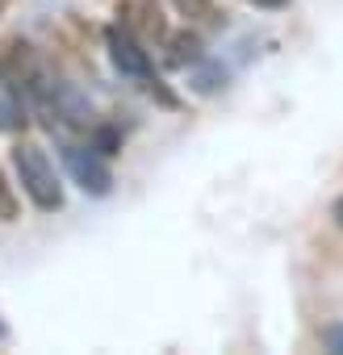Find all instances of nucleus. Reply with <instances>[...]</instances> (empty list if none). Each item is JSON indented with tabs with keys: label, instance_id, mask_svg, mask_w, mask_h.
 Segmentation results:
<instances>
[{
	"label": "nucleus",
	"instance_id": "f257e3e1",
	"mask_svg": "<svg viewBox=\"0 0 343 355\" xmlns=\"http://www.w3.org/2000/svg\"><path fill=\"white\" fill-rule=\"evenodd\" d=\"M34 109H38V117L47 121V130L55 134H63V138H84L92 125H97V113H92V105H88V96L76 88V84H67V80H59V76H47L42 80V88L34 92V101H30Z\"/></svg>",
	"mask_w": 343,
	"mask_h": 355
},
{
	"label": "nucleus",
	"instance_id": "f03ea898",
	"mask_svg": "<svg viewBox=\"0 0 343 355\" xmlns=\"http://www.w3.org/2000/svg\"><path fill=\"white\" fill-rule=\"evenodd\" d=\"M13 171H17L22 193H26L42 214L63 209V184H59V175H55V163H51V155H47L34 138H22V142L13 146Z\"/></svg>",
	"mask_w": 343,
	"mask_h": 355
},
{
	"label": "nucleus",
	"instance_id": "7ed1b4c3",
	"mask_svg": "<svg viewBox=\"0 0 343 355\" xmlns=\"http://www.w3.org/2000/svg\"><path fill=\"white\" fill-rule=\"evenodd\" d=\"M47 76H51V71H47L42 55H38L22 34L0 38V80H5L22 101H34V92L42 88Z\"/></svg>",
	"mask_w": 343,
	"mask_h": 355
},
{
	"label": "nucleus",
	"instance_id": "20e7f679",
	"mask_svg": "<svg viewBox=\"0 0 343 355\" xmlns=\"http://www.w3.org/2000/svg\"><path fill=\"white\" fill-rule=\"evenodd\" d=\"M59 155H63L67 175H72V180H76L88 197H109V193H113V171H109V159H105L101 150H92V146L80 142V138H63Z\"/></svg>",
	"mask_w": 343,
	"mask_h": 355
},
{
	"label": "nucleus",
	"instance_id": "39448f33",
	"mask_svg": "<svg viewBox=\"0 0 343 355\" xmlns=\"http://www.w3.org/2000/svg\"><path fill=\"white\" fill-rule=\"evenodd\" d=\"M105 46H109V59H113V67H117L122 76H130V80H147V76H155V63H151L147 42H142L138 34H130L122 21L105 30Z\"/></svg>",
	"mask_w": 343,
	"mask_h": 355
},
{
	"label": "nucleus",
	"instance_id": "423d86ee",
	"mask_svg": "<svg viewBox=\"0 0 343 355\" xmlns=\"http://www.w3.org/2000/svg\"><path fill=\"white\" fill-rule=\"evenodd\" d=\"M117 21L130 30V34H142L147 42H163L167 38V26L159 17V9L151 5V0H126V5H117Z\"/></svg>",
	"mask_w": 343,
	"mask_h": 355
},
{
	"label": "nucleus",
	"instance_id": "0eeeda50",
	"mask_svg": "<svg viewBox=\"0 0 343 355\" xmlns=\"http://www.w3.org/2000/svg\"><path fill=\"white\" fill-rule=\"evenodd\" d=\"M163 42H167V63H172V67H197V63L206 59V42H201L197 34H189V30L167 34Z\"/></svg>",
	"mask_w": 343,
	"mask_h": 355
},
{
	"label": "nucleus",
	"instance_id": "6e6552de",
	"mask_svg": "<svg viewBox=\"0 0 343 355\" xmlns=\"http://www.w3.org/2000/svg\"><path fill=\"white\" fill-rule=\"evenodd\" d=\"M26 105H22V96L0 80V134H17V130H26Z\"/></svg>",
	"mask_w": 343,
	"mask_h": 355
},
{
	"label": "nucleus",
	"instance_id": "1a4fd4ad",
	"mask_svg": "<svg viewBox=\"0 0 343 355\" xmlns=\"http://www.w3.org/2000/svg\"><path fill=\"white\" fill-rule=\"evenodd\" d=\"M22 218V201H17V189L9 184L5 167H0V222H17Z\"/></svg>",
	"mask_w": 343,
	"mask_h": 355
},
{
	"label": "nucleus",
	"instance_id": "9d476101",
	"mask_svg": "<svg viewBox=\"0 0 343 355\" xmlns=\"http://www.w3.org/2000/svg\"><path fill=\"white\" fill-rule=\"evenodd\" d=\"M138 84H142V92H147L155 105H163V109H176V105H181L176 92H167V84H163L159 76H147V80H138Z\"/></svg>",
	"mask_w": 343,
	"mask_h": 355
},
{
	"label": "nucleus",
	"instance_id": "9b49d317",
	"mask_svg": "<svg viewBox=\"0 0 343 355\" xmlns=\"http://www.w3.org/2000/svg\"><path fill=\"white\" fill-rule=\"evenodd\" d=\"M172 5H176V13L189 17V21H206V17H214V0H172Z\"/></svg>",
	"mask_w": 343,
	"mask_h": 355
},
{
	"label": "nucleus",
	"instance_id": "f8f14e48",
	"mask_svg": "<svg viewBox=\"0 0 343 355\" xmlns=\"http://www.w3.org/2000/svg\"><path fill=\"white\" fill-rule=\"evenodd\" d=\"M322 343H326L335 355H343V326H326V330H322Z\"/></svg>",
	"mask_w": 343,
	"mask_h": 355
},
{
	"label": "nucleus",
	"instance_id": "ddd939ff",
	"mask_svg": "<svg viewBox=\"0 0 343 355\" xmlns=\"http://www.w3.org/2000/svg\"><path fill=\"white\" fill-rule=\"evenodd\" d=\"M247 5H256V9H285L289 0H247Z\"/></svg>",
	"mask_w": 343,
	"mask_h": 355
},
{
	"label": "nucleus",
	"instance_id": "4468645a",
	"mask_svg": "<svg viewBox=\"0 0 343 355\" xmlns=\"http://www.w3.org/2000/svg\"><path fill=\"white\" fill-rule=\"evenodd\" d=\"M331 214H335V226H339V230H343V197H339V201H335V209H331Z\"/></svg>",
	"mask_w": 343,
	"mask_h": 355
},
{
	"label": "nucleus",
	"instance_id": "2eb2a0df",
	"mask_svg": "<svg viewBox=\"0 0 343 355\" xmlns=\"http://www.w3.org/2000/svg\"><path fill=\"white\" fill-rule=\"evenodd\" d=\"M0 13H5V0H0Z\"/></svg>",
	"mask_w": 343,
	"mask_h": 355
},
{
	"label": "nucleus",
	"instance_id": "dca6fc26",
	"mask_svg": "<svg viewBox=\"0 0 343 355\" xmlns=\"http://www.w3.org/2000/svg\"><path fill=\"white\" fill-rule=\"evenodd\" d=\"M0 338H5V326H0Z\"/></svg>",
	"mask_w": 343,
	"mask_h": 355
}]
</instances>
